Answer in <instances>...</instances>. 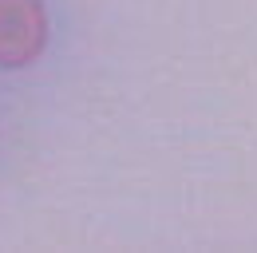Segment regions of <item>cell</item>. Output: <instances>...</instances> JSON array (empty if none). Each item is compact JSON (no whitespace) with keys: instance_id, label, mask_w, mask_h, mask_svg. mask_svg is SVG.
<instances>
[{"instance_id":"1","label":"cell","mask_w":257,"mask_h":253,"mask_svg":"<svg viewBox=\"0 0 257 253\" xmlns=\"http://www.w3.org/2000/svg\"><path fill=\"white\" fill-rule=\"evenodd\" d=\"M48 44V16L40 0H0V67H24Z\"/></svg>"}]
</instances>
